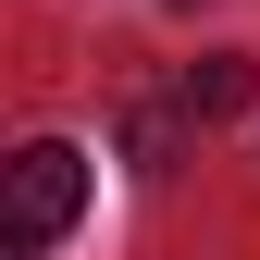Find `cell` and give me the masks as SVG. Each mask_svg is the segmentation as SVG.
Instances as JSON below:
<instances>
[{
	"label": "cell",
	"instance_id": "1",
	"mask_svg": "<svg viewBox=\"0 0 260 260\" xmlns=\"http://www.w3.org/2000/svg\"><path fill=\"white\" fill-rule=\"evenodd\" d=\"M75 211H87V149H62V137L13 149V260H38Z\"/></svg>",
	"mask_w": 260,
	"mask_h": 260
},
{
	"label": "cell",
	"instance_id": "2",
	"mask_svg": "<svg viewBox=\"0 0 260 260\" xmlns=\"http://www.w3.org/2000/svg\"><path fill=\"white\" fill-rule=\"evenodd\" d=\"M186 112H248V62H186Z\"/></svg>",
	"mask_w": 260,
	"mask_h": 260
}]
</instances>
